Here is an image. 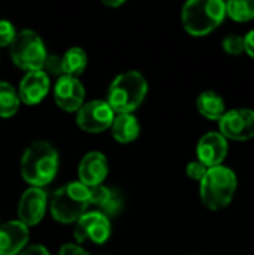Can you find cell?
<instances>
[{
    "mask_svg": "<svg viewBox=\"0 0 254 255\" xmlns=\"http://www.w3.org/2000/svg\"><path fill=\"white\" fill-rule=\"evenodd\" d=\"M21 176L34 188L48 185L58 170V152L52 143L46 140L33 142L22 154L21 158Z\"/></svg>",
    "mask_w": 254,
    "mask_h": 255,
    "instance_id": "obj_1",
    "label": "cell"
},
{
    "mask_svg": "<svg viewBox=\"0 0 254 255\" xmlns=\"http://www.w3.org/2000/svg\"><path fill=\"white\" fill-rule=\"evenodd\" d=\"M226 16V4L222 0H190L183 6L181 22L184 30L202 37L214 31Z\"/></svg>",
    "mask_w": 254,
    "mask_h": 255,
    "instance_id": "obj_2",
    "label": "cell"
},
{
    "mask_svg": "<svg viewBox=\"0 0 254 255\" xmlns=\"http://www.w3.org/2000/svg\"><path fill=\"white\" fill-rule=\"evenodd\" d=\"M148 93L147 79L136 70L118 75L108 91V105L117 114H132L136 111Z\"/></svg>",
    "mask_w": 254,
    "mask_h": 255,
    "instance_id": "obj_3",
    "label": "cell"
},
{
    "mask_svg": "<svg viewBox=\"0 0 254 255\" xmlns=\"http://www.w3.org/2000/svg\"><path fill=\"white\" fill-rule=\"evenodd\" d=\"M238 187L235 172L226 166H216L207 170L201 181V200L210 211H220L231 205Z\"/></svg>",
    "mask_w": 254,
    "mask_h": 255,
    "instance_id": "obj_4",
    "label": "cell"
},
{
    "mask_svg": "<svg viewBox=\"0 0 254 255\" xmlns=\"http://www.w3.org/2000/svg\"><path fill=\"white\" fill-rule=\"evenodd\" d=\"M90 206V190L81 182H69L54 191L49 200L51 215L61 224L76 223Z\"/></svg>",
    "mask_w": 254,
    "mask_h": 255,
    "instance_id": "obj_5",
    "label": "cell"
},
{
    "mask_svg": "<svg viewBox=\"0 0 254 255\" xmlns=\"http://www.w3.org/2000/svg\"><path fill=\"white\" fill-rule=\"evenodd\" d=\"M46 49L42 37L33 30H22L16 33L10 43L12 61L24 70L34 72L42 70L46 60Z\"/></svg>",
    "mask_w": 254,
    "mask_h": 255,
    "instance_id": "obj_6",
    "label": "cell"
},
{
    "mask_svg": "<svg viewBox=\"0 0 254 255\" xmlns=\"http://www.w3.org/2000/svg\"><path fill=\"white\" fill-rule=\"evenodd\" d=\"M220 134L231 140H250L254 137V111L241 108L226 112L219 120Z\"/></svg>",
    "mask_w": 254,
    "mask_h": 255,
    "instance_id": "obj_7",
    "label": "cell"
},
{
    "mask_svg": "<svg viewBox=\"0 0 254 255\" xmlns=\"http://www.w3.org/2000/svg\"><path fill=\"white\" fill-rule=\"evenodd\" d=\"M115 112L105 100H91L84 103L76 115V123L87 133H102L112 126Z\"/></svg>",
    "mask_w": 254,
    "mask_h": 255,
    "instance_id": "obj_8",
    "label": "cell"
},
{
    "mask_svg": "<svg viewBox=\"0 0 254 255\" xmlns=\"http://www.w3.org/2000/svg\"><path fill=\"white\" fill-rule=\"evenodd\" d=\"M111 223L109 218L100 212H85L73 229V236L79 244L87 241L102 245L109 239Z\"/></svg>",
    "mask_w": 254,
    "mask_h": 255,
    "instance_id": "obj_9",
    "label": "cell"
},
{
    "mask_svg": "<svg viewBox=\"0 0 254 255\" xmlns=\"http://www.w3.org/2000/svg\"><path fill=\"white\" fill-rule=\"evenodd\" d=\"M54 99L60 109L78 112L85 100V88L78 78L60 76L54 87Z\"/></svg>",
    "mask_w": 254,
    "mask_h": 255,
    "instance_id": "obj_10",
    "label": "cell"
},
{
    "mask_svg": "<svg viewBox=\"0 0 254 255\" xmlns=\"http://www.w3.org/2000/svg\"><path fill=\"white\" fill-rule=\"evenodd\" d=\"M48 197L46 193L42 188L30 187L25 190L19 199L18 203V221H21L24 226L31 227L42 221L45 212H46Z\"/></svg>",
    "mask_w": 254,
    "mask_h": 255,
    "instance_id": "obj_11",
    "label": "cell"
},
{
    "mask_svg": "<svg viewBox=\"0 0 254 255\" xmlns=\"http://www.w3.org/2000/svg\"><path fill=\"white\" fill-rule=\"evenodd\" d=\"M228 151H229L228 139L223 137L219 131L205 133L199 139L198 146H196L198 161H201L208 169L222 166V163L225 161L228 155Z\"/></svg>",
    "mask_w": 254,
    "mask_h": 255,
    "instance_id": "obj_12",
    "label": "cell"
},
{
    "mask_svg": "<svg viewBox=\"0 0 254 255\" xmlns=\"http://www.w3.org/2000/svg\"><path fill=\"white\" fill-rule=\"evenodd\" d=\"M108 170H109L108 160L102 152L99 151L87 152L82 157L79 167H78L79 182L85 185L87 188L102 185V182L108 176Z\"/></svg>",
    "mask_w": 254,
    "mask_h": 255,
    "instance_id": "obj_13",
    "label": "cell"
},
{
    "mask_svg": "<svg viewBox=\"0 0 254 255\" xmlns=\"http://www.w3.org/2000/svg\"><path fill=\"white\" fill-rule=\"evenodd\" d=\"M19 100L25 105L40 103L49 91V76L43 70H34L25 73L16 90Z\"/></svg>",
    "mask_w": 254,
    "mask_h": 255,
    "instance_id": "obj_14",
    "label": "cell"
},
{
    "mask_svg": "<svg viewBox=\"0 0 254 255\" xmlns=\"http://www.w3.org/2000/svg\"><path fill=\"white\" fill-rule=\"evenodd\" d=\"M28 227L21 221H7L0 226V255H16L28 242Z\"/></svg>",
    "mask_w": 254,
    "mask_h": 255,
    "instance_id": "obj_15",
    "label": "cell"
},
{
    "mask_svg": "<svg viewBox=\"0 0 254 255\" xmlns=\"http://www.w3.org/2000/svg\"><path fill=\"white\" fill-rule=\"evenodd\" d=\"M90 190V205L96 206L100 209V214L106 215V217H112L117 215L124 205L123 196L109 187L105 185H97V187H91Z\"/></svg>",
    "mask_w": 254,
    "mask_h": 255,
    "instance_id": "obj_16",
    "label": "cell"
},
{
    "mask_svg": "<svg viewBox=\"0 0 254 255\" xmlns=\"http://www.w3.org/2000/svg\"><path fill=\"white\" fill-rule=\"evenodd\" d=\"M111 130L117 142L129 143V142H133L139 136L141 127L133 114H117L112 121Z\"/></svg>",
    "mask_w": 254,
    "mask_h": 255,
    "instance_id": "obj_17",
    "label": "cell"
},
{
    "mask_svg": "<svg viewBox=\"0 0 254 255\" xmlns=\"http://www.w3.org/2000/svg\"><path fill=\"white\" fill-rule=\"evenodd\" d=\"M196 108L202 117L211 121H219L226 114V105L223 97L216 91H204L198 96Z\"/></svg>",
    "mask_w": 254,
    "mask_h": 255,
    "instance_id": "obj_18",
    "label": "cell"
},
{
    "mask_svg": "<svg viewBox=\"0 0 254 255\" xmlns=\"http://www.w3.org/2000/svg\"><path fill=\"white\" fill-rule=\"evenodd\" d=\"M87 67V54L82 48L73 46L64 52L61 57V72L63 76L78 78Z\"/></svg>",
    "mask_w": 254,
    "mask_h": 255,
    "instance_id": "obj_19",
    "label": "cell"
},
{
    "mask_svg": "<svg viewBox=\"0 0 254 255\" xmlns=\"http://www.w3.org/2000/svg\"><path fill=\"white\" fill-rule=\"evenodd\" d=\"M19 96L18 91L9 84L1 81L0 82V117L9 118L18 112L19 108Z\"/></svg>",
    "mask_w": 254,
    "mask_h": 255,
    "instance_id": "obj_20",
    "label": "cell"
},
{
    "mask_svg": "<svg viewBox=\"0 0 254 255\" xmlns=\"http://www.w3.org/2000/svg\"><path fill=\"white\" fill-rule=\"evenodd\" d=\"M226 4V15H229L234 21L247 22L254 18V0L247 1H228Z\"/></svg>",
    "mask_w": 254,
    "mask_h": 255,
    "instance_id": "obj_21",
    "label": "cell"
},
{
    "mask_svg": "<svg viewBox=\"0 0 254 255\" xmlns=\"http://www.w3.org/2000/svg\"><path fill=\"white\" fill-rule=\"evenodd\" d=\"M223 51L231 55H241L244 52V37L240 34H229L222 42Z\"/></svg>",
    "mask_w": 254,
    "mask_h": 255,
    "instance_id": "obj_22",
    "label": "cell"
},
{
    "mask_svg": "<svg viewBox=\"0 0 254 255\" xmlns=\"http://www.w3.org/2000/svg\"><path fill=\"white\" fill-rule=\"evenodd\" d=\"M16 36V31L10 21L0 19V46H10Z\"/></svg>",
    "mask_w": 254,
    "mask_h": 255,
    "instance_id": "obj_23",
    "label": "cell"
},
{
    "mask_svg": "<svg viewBox=\"0 0 254 255\" xmlns=\"http://www.w3.org/2000/svg\"><path fill=\"white\" fill-rule=\"evenodd\" d=\"M48 76L49 75H55V76H63V72H61V57L55 55V54H51V55H46V60H45V64H43V69H42Z\"/></svg>",
    "mask_w": 254,
    "mask_h": 255,
    "instance_id": "obj_24",
    "label": "cell"
},
{
    "mask_svg": "<svg viewBox=\"0 0 254 255\" xmlns=\"http://www.w3.org/2000/svg\"><path fill=\"white\" fill-rule=\"evenodd\" d=\"M207 170H208V167L204 166L201 161H192V163H189L187 167H186L187 176H189L190 179H193V181H198V182L202 181V178L205 176Z\"/></svg>",
    "mask_w": 254,
    "mask_h": 255,
    "instance_id": "obj_25",
    "label": "cell"
},
{
    "mask_svg": "<svg viewBox=\"0 0 254 255\" xmlns=\"http://www.w3.org/2000/svg\"><path fill=\"white\" fill-rule=\"evenodd\" d=\"M58 255H90L85 250H82L81 247L78 245H73V244H66L60 248Z\"/></svg>",
    "mask_w": 254,
    "mask_h": 255,
    "instance_id": "obj_26",
    "label": "cell"
},
{
    "mask_svg": "<svg viewBox=\"0 0 254 255\" xmlns=\"http://www.w3.org/2000/svg\"><path fill=\"white\" fill-rule=\"evenodd\" d=\"M244 52H247L254 60V30H250L244 36Z\"/></svg>",
    "mask_w": 254,
    "mask_h": 255,
    "instance_id": "obj_27",
    "label": "cell"
},
{
    "mask_svg": "<svg viewBox=\"0 0 254 255\" xmlns=\"http://www.w3.org/2000/svg\"><path fill=\"white\" fill-rule=\"evenodd\" d=\"M19 255H51V254H49V253L46 251V248H45V247H42V245H31V247H27L25 250H22Z\"/></svg>",
    "mask_w": 254,
    "mask_h": 255,
    "instance_id": "obj_28",
    "label": "cell"
},
{
    "mask_svg": "<svg viewBox=\"0 0 254 255\" xmlns=\"http://www.w3.org/2000/svg\"><path fill=\"white\" fill-rule=\"evenodd\" d=\"M124 1L123 0H117V1H108V0H105L103 1V4H106V6H111V7H117V6H121Z\"/></svg>",
    "mask_w": 254,
    "mask_h": 255,
    "instance_id": "obj_29",
    "label": "cell"
}]
</instances>
